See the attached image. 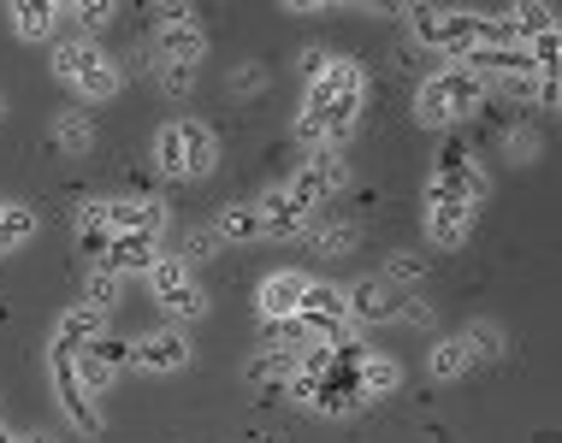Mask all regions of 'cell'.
Here are the masks:
<instances>
[{
	"mask_svg": "<svg viewBox=\"0 0 562 443\" xmlns=\"http://www.w3.org/2000/svg\"><path fill=\"white\" fill-rule=\"evenodd\" d=\"M349 249H356V225H326V231L314 237V254H321V261H338Z\"/></svg>",
	"mask_w": 562,
	"mask_h": 443,
	"instance_id": "35",
	"label": "cell"
},
{
	"mask_svg": "<svg viewBox=\"0 0 562 443\" xmlns=\"http://www.w3.org/2000/svg\"><path fill=\"white\" fill-rule=\"evenodd\" d=\"M361 95H368V78H361L356 59H331L321 78L308 83V106L302 113L326 130V148H338L349 130H356V113H361Z\"/></svg>",
	"mask_w": 562,
	"mask_h": 443,
	"instance_id": "1",
	"label": "cell"
},
{
	"mask_svg": "<svg viewBox=\"0 0 562 443\" xmlns=\"http://www.w3.org/2000/svg\"><path fill=\"white\" fill-rule=\"evenodd\" d=\"M143 373H184L190 366V338L184 331H148L143 343H136V361Z\"/></svg>",
	"mask_w": 562,
	"mask_h": 443,
	"instance_id": "10",
	"label": "cell"
},
{
	"mask_svg": "<svg viewBox=\"0 0 562 443\" xmlns=\"http://www.w3.org/2000/svg\"><path fill=\"white\" fill-rule=\"evenodd\" d=\"M95 338H101V308H89V302L54 319V355H78V349H89Z\"/></svg>",
	"mask_w": 562,
	"mask_h": 443,
	"instance_id": "14",
	"label": "cell"
},
{
	"mask_svg": "<svg viewBox=\"0 0 562 443\" xmlns=\"http://www.w3.org/2000/svg\"><path fill=\"white\" fill-rule=\"evenodd\" d=\"M302 289H308L302 272H272V279L261 284V314L267 319H291L302 308Z\"/></svg>",
	"mask_w": 562,
	"mask_h": 443,
	"instance_id": "17",
	"label": "cell"
},
{
	"mask_svg": "<svg viewBox=\"0 0 562 443\" xmlns=\"http://www.w3.org/2000/svg\"><path fill=\"white\" fill-rule=\"evenodd\" d=\"M71 89H78L83 101H108V95H119V66L95 48V54H89V66L71 78Z\"/></svg>",
	"mask_w": 562,
	"mask_h": 443,
	"instance_id": "19",
	"label": "cell"
},
{
	"mask_svg": "<svg viewBox=\"0 0 562 443\" xmlns=\"http://www.w3.org/2000/svg\"><path fill=\"white\" fill-rule=\"evenodd\" d=\"M54 143L66 148V155H89V148H95V125H89L83 113H66V118H54Z\"/></svg>",
	"mask_w": 562,
	"mask_h": 443,
	"instance_id": "26",
	"label": "cell"
},
{
	"mask_svg": "<svg viewBox=\"0 0 562 443\" xmlns=\"http://www.w3.org/2000/svg\"><path fill=\"white\" fill-rule=\"evenodd\" d=\"M71 366H78V385H83L89 396H108L113 373H108V366H101L95 355H89V349H78V355H71Z\"/></svg>",
	"mask_w": 562,
	"mask_h": 443,
	"instance_id": "33",
	"label": "cell"
},
{
	"mask_svg": "<svg viewBox=\"0 0 562 443\" xmlns=\"http://www.w3.org/2000/svg\"><path fill=\"white\" fill-rule=\"evenodd\" d=\"M509 155H515V160H533V155H539V136L527 130V125H515V130H509Z\"/></svg>",
	"mask_w": 562,
	"mask_h": 443,
	"instance_id": "42",
	"label": "cell"
},
{
	"mask_svg": "<svg viewBox=\"0 0 562 443\" xmlns=\"http://www.w3.org/2000/svg\"><path fill=\"white\" fill-rule=\"evenodd\" d=\"M214 155H220L214 130L195 125V118H178V125H166L155 136V160L166 178H207L214 172Z\"/></svg>",
	"mask_w": 562,
	"mask_h": 443,
	"instance_id": "2",
	"label": "cell"
},
{
	"mask_svg": "<svg viewBox=\"0 0 562 443\" xmlns=\"http://www.w3.org/2000/svg\"><path fill=\"white\" fill-rule=\"evenodd\" d=\"M356 378H361V396H368V402H379V396H391V390L403 385V366L391 361V355H368Z\"/></svg>",
	"mask_w": 562,
	"mask_h": 443,
	"instance_id": "21",
	"label": "cell"
},
{
	"mask_svg": "<svg viewBox=\"0 0 562 443\" xmlns=\"http://www.w3.org/2000/svg\"><path fill=\"white\" fill-rule=\"evenodd\" d=\"M527 59H533V71H539V78H557L562 36H557V30H544V36H533V42H527Z\"/></svg>",
	"mask_w": 562,
	"mask_h": 443,
	"instance_id": "32",
	"label": "cell"
},
{
	"mask_svg": "<svg viewBox=\"0 0 562 443\" xmlns=\"http://www.w3.org/2000/svg\"><path fill=\"white\" fill-rule=\"evenodd\" d=\"M89 54H95L89 42H59L54 59H48V66H54V78H59V83H71V78H78V71L89 66Z\"/></svg>",
	"mask_w": 562,
	"mask_h": 443,
	"instance_id": "29",
	"label": "cell"
},
{
	"mask_svg": "<svg viewBox=\"0 0 562 443\" xmlns=\"http://www.w3.org/2000/svg\"><path fill=\"white\" fill-rule=\"evenodd\" d=\"M0 207H7V202H0Z\"/></svg>",
	"mask_w": 562,
	"mask_h": 443,
	"instance_id": "48",
	"label": "cell"
},
{
	"mask_svg": "<svg viewBox=\"0 0 562 443\" xmlns=\"http://www.w3.org/2000/svg\"><path fill=\"white\" fill-rule=\"evenodd\" d=\"M0 443H7V432H0Z\"/></svg>",
	"mask_w": 562,
	"mask_h": 443,
	"instance_id": "47",
	"label": "cell"
},
{
	"mask_svg": "<svg viewBox=\"0 0 562 443\" xmlns=\"http://www.w3.org/2000/svg\"><path fill=\"white\" fill-rule=\"evenodd\" d=\"M255 207H261V225H267V237H296V231H302V219H308V213H302V207H296L284 190H267Z\"/></svg>",
	"mask_w": 562,
	"mask_h": 443,
	"instance_id": "18",
	"label": "cell"
},
{
	"mask_svg": "<svg viewBox=\"0 0 562 443\" xmlns=\"http://www.w3.org/2000/svg\"><path fill=\"white\" fill-rule=\"evenodd\" d=\"M66 19H78L83 30H101L113 19V7H108V0H78V7H66Z\"/></svg>",
	"mask_w": 562,
	"mask_h": 443,
	"instance_id": "37",
	"label": "cell"
},
{
	"mask_svg": "<svg viewBox=\"0 0 562 443\" xmlns=\"http://www.w3.org/2000/svg\"><path fill=\"white\" fill-rule=\"evenodd\" d=\"M30 237H36V213L30 207H0V254L24 249Z\"/></svg>",
	"mask_w": 562,
	"mask_h": 443,
	"instance_id": "25",
	"label": "cell"
},
{
	"mask_svg": "<svg viewBox=\"0 0 562 443\" xmlns=\"http://www.w3.org/2000/svg\"><path fill=\"white\" fill-rule=\"evenodd\" d=\"M108 219H113V237L131 231V237H160L166 231V202H108Z\"/></svg>",
	"mask_w": 562,
	"mask_h": 443,
	"instance_id": "13",
	"label": "cell"
},
{
	"mask_svg": "<svg viewBox=\"0 0 562 443\" xmlns=\"http://www.w3.org/2000/svg\"><path fill=\"white\" fill-rule=\"evenodd\" d=\"M214 249H220V231H184V254H190V261H207Z\"/></svg>",
	"mask_w": 562,
	"mask_h": 443,
	"instance_id": "41",
	"label": "cell"
},
{
	"mask_svg": "<svg viewBox=\"0 0 562 443\" xmlns=\"http://www.w3.org/2000/svg\"><path fill=\"white\" fill-rule=\"evenodd\" d=\"M509 30H515V42H533V36H544V30H557V7H544V0H533V7H515L509 12Z\"/></svg>",
	"mask_w": 562,
	"mask_h": 443,
	"instance_id": "22",
	"label": "cell"
},
{
	"mask_svg": "<svg viewBox=\"0 0 562 443\" xmlns=\"http://www.w3.org/2000/svg\"><path fill=\"white\" fill-rule=\"evenodd\" d=\"M220 237H232V242L267 237V225H261V207H243V202H232V207L220 213Z\"/></svg>",
	"mask_w": 562,
	"mask_h": 443,
	"instance_id": "24",
	"label": "cell"
},
{
	"mask_svg": "<svg viewBox=\"0 0 562 443\" xmlns=\"http://www.w3.org/2000/svg\"><path fill=\"white\" fill-rule=\"evenodd\" d=\"M7 19H12V30H19L24 42H48L54 24L66 19V7H54V0H12Z\"/></svg>",
	"mask_w": 562,
	"mask_h": 443,
	"instance_id": "15",
	"label": "cell"
},
{
	"mask_svg": "<svg viewBox=\"0 0 562 443\" xmlns=\"http://www.w3.org/2000/svg\"><path fill=\"white\" fill-rule=\"evenodd\" d=\"M261 343H267V349H284V355H296V349L314 343V338H308V326L291 314V319H267V326H261Z\"/></svg>",
	"mask_w": 562,
	"mask_h": 443,
	"instance_id": "27",
	"label": "cell"
},
{
	"mask_svg": "<svg viewBox=\"0 0 562 443\" xmlns=\"http://www.w3.org/2000/svg\"><path fill=\"white\" fill-rule=\"evenodd\" d=\"M468 366H474V361H468V349H462V338L438 343L432 355H427V373H432V378H462Z\"/></svg>",
	"mask_w": 562,
	"mask_h": 443,
	"instance_id": "28",
	"label": "cell"
},
{
	"mask_svg": "<svg viewBox=\"0 0 562 443\" xmlns=\"http://www.w3.org/2000/svg\"><path fill=\"white\" fill-rule=\"evenodd\" d=\"M160 89H166V95H190V89H195V66H160Z\"/></svg>",
	"mask_w": 562,
	"mask_h": 443,
	"instance_id": "38",
	"label": "cell"
},
{
	"mask_svg": "<svg viewBox=\"0 0 562 443\" xmlns=\"http://www.w3.org/2000/svg\"><path fill=\"white\" fill-rule=\"evenodd\" d=\"M243 378H249L255 390H267V396H284V390H291V378H296V355L267 349V355H255L249 366H243Z\"/></svg>",
	"mask_w": 562,
	"mask_h": 443,
	"instance_id": "16",
	"label": "cell"
},
{
	"mask_svg": "<svg viewBox=\"0 0 562 443\" xmlns=\"http://www.w3.org/2000/svg\"><path fill=\"white\" fill-rule=\"evenodd\" d=\"M480 101H485V83L474 78V71H468V66H445V71H432V78L420 83L415 113H420V125H450V118L474 113Z\"/></svg>",
	"mask_w": 562,
	"mask_h": 443,
	"instance_id": "3",
	"label": "cell"
},
{
	"mask_svg": "<svg viewBox=\"0 0 562 443\" xmlns=\"http://www.w3.org/2000/svg\"><path fill=\"white\" fill-rule=\"evenodd\" d=\"M408 19H415V36L427 42V48H445V54H456L462 59L468 48L480 42V12H432V7H408Z\"/></svg>",
	"mask_w": 562,
	"mask_h": 443,
	"instance_id": "4",
	"label": "cell"
},
{
	"mask_svg": "<svg viewBox=\"0 0 562 443\" xmlns=\"http://www.w3.org/2000/svg\"><path fill=\"white\" fill-rule=\"evenodd\" d=\"M89 355H95L108 373H119V366H131L136 361V343H125V338H113V331H101L95 343H89Z\"/></svg>",
	"mask_w": 562,
	"mask_h": 443,
	"instance_id": "30",
	"label": "cell"
},
{
	"mask_svg": "<svg viewBox=\"0 0 562 443\" xmlns=\"http://www.w3.org/2000/svg\"><path fill=\"white\" fill-rule=\"evenodd\" d=\"M284 195H291V202H296L302 213H308L314 202H326V195H331V190H326V178H321V172H314V166H302V172L291 178V190H284Z\"/></svg>",
	"mask_w": 562,
	"mask_h": 443,
	"instance_id": "31",
	"label": "cell"
},
{
	"mask_svg": "<svg viewBox=\"0 0 562 443\" xmlns=\"http://www.w3.org/2000/svg\"><path fill=\"white\" fill-rule=\"evenodd\" d=\"M326 66H331V59H326V48H308V54H302V71H308V78H321Z\"/></svg>",
	"mask_w": 562,
	"mask_h": 443,
	"instance_id": "44",
	"label": "cell"
},
{
	"mask_svg": "<svg viewBox=\"0 0 562 443\" xmlns=\"http://www.w3.org/2000/svg\"><path fill=\"white\" fill-rule=\"evenodd\" d=\"M7 443H24V438H7Z\"/></svg>",
	"mask_w": 562,
	"mask_h": 443,
	"instance_id": "46",
	"label": "cell"
},
{
	"mask_svg": "<svg viewBox=\"0 0 562 443\" xmlns=\"http://www.w3.org/2000/svg\"><path fill=\"white\" fill-rule=\"evenodd\" d=\"M155 19H160V30H155V54L166 59V66H195V59L207 54V36H202V24H195L190 7H160Z\"/></svg>",
	"mask_w": 562,
	"mask_h": 443,
	"instance_id": "7",
	"label": "cell"
},
{
	"mask_svg": "<svg viewBox=\"0 0 562 443\" xmlns=\"http://www.w3.org/2000/svg\"><path fill=\"white\" fill-rule=\"evenodd\" d=\"M78 242H83V254H108L113 249V219H108V202H83L78 213Z\"/></svg>",
	"mask_w": 562,
	"mask_h": 443,
	"instance_id": "20",
	"label": "cell"
},
{
	"mask_svg": "<svg viewBox=\"0 0 562 443\" xmlns=\"http://www.w3.org/2000/svg\"><path fill=\"white\" fill-rule=\"evenodd\" d=\"M54 396H59V414L71 420V432L95 438L101 425H108V420H101V402L78 385V366H71V355H54Z\"/></svg>",
	"mask_w": 562,
	"mask_h": 443,
	"instance_id": "9",
	"label": "cell"
},
{
	"mask_svg": "<svg viewBox=\"0 0 562 443\" xmlns=\"http://www.w3.org/2000/svg\"><path fill=\"white\" fill-rule=\"evenodd\" d=\"M148 284H155V296H160V308L166 314H178V319H202L207 314V296H202V284L190 279V266L184 261H160L148 266Z\"/></svg>",
	"mask_w": 562,
	"mask_h": 443,
	"instance_id": "8",
	"label": "cell"
},
{
	"mask_svg": "<svg viewBox=\"0 0 562 443\" xmlns=\"http://www.w3.org/2000/svg\"><path fill=\"white\" fill-rule=\"evenodd\" d=\"M468 225H474V207L468 202H450V195H427V237L438 249H456V242L468 237Z\"/></svg>",
	"mask_w": 562,
	"mask_h": 443,
	"instance_id": "11",
	"label": "cell"
},
{
	"mask_svg": "<svg viewBox=\"0 0 562 443\" xmlns=\"http://www.w3.org/2000/svg\"><path fill=\"white\" fill-rule=\"evenodd\" d=\"M385 272H391L397 284H420V279H427V266H420L415 254H391V266H385Z\"/></svg>",
	"mask_w": 562,
	"mask_h": 443,
	"instance_id": "40",
	"label": "cell"
},
{
	"mask_svg": "<svg viewBox=\"0 0 562 443\" xmlns=\"http://www.w3.org/2000/svg\"><path fill=\"white\" fill-rule=\"evenodd\" d=\"M24 443H54V438H48V432H36V438H24Z\"/></svg>",
	"mask_w": 562,
	"mask_h": 443,
	"instance_id": "45",
	"label": "cell"
},
{
	"mask_svg": "<svg viewBox=\"0 0 562 443\" xmlns=\"http://www.w3.org/2000/svg\"><path fill=\"white\" fill-rule=\"evenodd\" d=\"M504 326H492V319H474V326L462 331V349H468V361H492V355H504Z\"/></svg>",
	"mask_w": 562,
	"mask_h": 443,
	"instance_id": "23",
	"label": "cell"
},
{
	"mask_svg": "<svg viewBox=\"0 0 562 443\" xmlns=\"http://www.w3.org/2000/svg\"><path fill=\"white\" fill-rule=\"evenodd\" d=\"M155 261H160L155 237H131V231H119L113 249L101 254V266L119 272V279H148V266H155Z\"/></svg>",
	"mask_w": 562,
	"mask_h": 443,
	"instance_id": "12",
	"label": "cell"
},
{
	"mask_svg": "<svg viewBox=\"0 0 562 443\" xmlns=\"http://www.w3.org/2000/svg\"><path fill=\"white\" fill-rule=\"evenodd\" d=\"M119 289H125V279H119V272H108V266H95V272H89V308L108 314L113 302H119Z\"/></svg>",
	"mask_w": 562,
	"mask_h": 443,
	"instance_id": "34",
	"label": "cell"
},
{
	"mask_svg": "<svg viewBox=\"0 0 562 443\" xmlns=\"http://www.w3.org/2000/svg\"><path fill=\"white\" fill-rule=\"evenodd\" d=\"M349 319H403V326H427V308H415L408 296H397L385 279H356L344 289Z\"/></svg>",
	"mask_w": 562,
	"mask_h": 443,
	"instance_id": "5",
	"label": "cell"
},
{
	"mask_svg": "<svg viewBox=\"0 0 562 443\" xmlns=\"http://www.w3.org/2000/svg\"><path fill=\"white\" fill-rule=\"evenodd\" d=\"M296 319L308 326V338L314 343H344L349 338V302H344V289H331V284H308L302 289V308H296Z\"/></svg>",
	"mask_w": 562,
	"mask_h": 443,
	"instance_id": "6",
	"label": "cell"
},
{
	"mask_svg": "<svg viewBox=\"0 0 562 443\" xmlns=\"http://www.w3.org/2000/svg\"><path fill=\"white\" fill-rule=\"evenodd\" d=\"M308 166L326 178V190H344V183H349V166H344V155H338V148H321V155H314Z\"/></svg>",
	"mask_w": 562,
	"mask_h": 443,
	"instance_id": "36",
	"label": "cell"
},
{
	"mask_svg": "<svg viewBox=\"0 0 562 443\" xmlns=\"http://www.w3.org/2000/svg\"><path fill=\"white\" fill-rule=\"evenodd\" d=\"M267 89V71L261 66H237L232 71V95H261Z\"/></svg>",
	"mask_w": 562,
	"mask_h": 443,
	"instance_id": "39",
	"label": "cell"
},
{
	"mask_svg": "<svg viewBox=\"0 0 562 443\" xmlns=\"http://www.w3.org/2000/svg\"><path fill=\"white\" fill-rule=\"evenodd\" d=\"M533 101L544 106V113H557V106H562V89H557V78H539V89H533Z\"/></svg>",
	"mask_w": 562,
	"mask_h": 443,
	"instance_id": "43",
	"label": "cell"
}]
</instances>
